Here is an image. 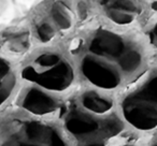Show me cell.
Listing matches in <instances>:
<instances>
[{"label": "cell", "mask_w": 157, "mask_h": 146, "mask_svg": "<svg viewBox=\"0 0 157 146\" xmlns=\"http://www.w3.org/2000/svg\"><path fill=\"white\" fill-rule=\"evenodd\" d=\"M78 70L93 86L116 90L139 79L145 71L141 44L129 36L99 27L75 46Z\"/></svg>", "instance_id": "obj_1"}, {"label": "cell", "mask_w": 157, "mask_h": 146, "mask_svg": "<svg viewBox=\"0 0 157 146\" xmlns=\"http://www.w3.org/2000/svg\"><path fill=\"white\" fill-rule=\"evenodd\" d=\"M63 128L74 146H111L124 131V122L115 110L92 112L73 100L63 104Z\"/></svg>", "instance_id": "obj_2"}, {"label": "cell", "mask_w": 157, "mask_h": 146, "mask_svg": "<svg viewBox=\"0 0 157 146\" xmlns=\"http://www.w3.org/2000/svg\"><path fill=\"white\" fill-rule=\"evenodd\" d=\"M0 146H70L55 125L33 116L12 115L0 124Z\"/></svg>", "instance_id": "obj_3"}, {"label": "cell", "mask_w": 157, "mask_h": 146, "mask_svg": "<svg viewBox=\"0 0 157 146\" xmlns=\"http://www.w3.org/2000/svg\"><path fill=\"white\" fill-rule=\"evenodd\" d=\"M23 80L48 92H63L72 87L74 69L58 51H44L30 58L21 71Z\"/></svg>", "instance_id": "obj_4"}, {"label": "cell", "mask_w": 157, "mask_h": 146, "mask_svg": "<svg viewBox=\"0 0 157 146\" xmlns=\"http://www.w3.org/2000/svg\"><path fill=\"white\" fill-rule=\"evenodd\" d=\"M125 122L140 131L154 130L157 126V74L152 72L144 82L129 92L121 103Z\"/></svg>", "instance_id": "obj_5"}, {"label": "cell", "mask_w": 157, "mask_h": 146, "mask_svg": "<svg viewBox=\"0 0 157 146\" xmlns=\"http://www.w3.org/2000/svg\"><path fill=\"white\" fill-rule=\"evenodd\" d=\"M18 105L40 119L53 115L60 116L63 109V104L56 97L36 86H29L21 92Z\"/></svg>", "instance_id": "obj_6"}, {"label": "cell", "mask_w": 157, "mask_h": 146, "mask_svg": "<svg viewBox=\"0 0 157 146\" xmlns=\"http://www.w3.org/2000/svg\"><path fill=\"white\" fill-rule=\"evenodd\" d=\"M105 13L112 22L127 25L136 20L140 8L131 1H102Z\"/></svg>", "instance_id": "obj_7"}, {"label": "cell", "mask_w": 157, "mask_h": 146, "mask_svg": "<svg viewBox=\"0 0 157 146\" xmlns=\"http://www.w3.org/2000/svg\"><path fill=\"white\" fill-rule=\"evenodd\" d=\"M16 86V77L8 60L0 57V107L5 104Z\"/></svg>", "instance_id": "obj_8"}, {"label": "cell", "mask_w": 157, "mask_h": 146, "mask_svg": "<svg viewBox=\"0 0 157 146\" xmlns=\"http://www.w3.org/2000/svg\"><path fill=\"white\" fill-rule=\"evenodd\" d=\"M51 22L57 30H67L72 25L70 12L63 6H53L51 10Z\"/></svg>", "instance_id": "obj_9"}, {"label": "cell", "mask_w": 157, "mask_h": 146, "mask_svg": "<svg viewBox=\"0 0 157 146\" xmlns=\"http://www.w3.org/2000/svg\"><path fill=\"white\" fill-rule=\"evenodd\" d=\"M57 29L51 21H42L36 26V35L40 41L48 42L56 36Z\"/></svg>", "instance_id": "obj_10"}, {"label": "cell", "mask_w": 157, "mask_h": 146, "mask_svg": "<svg viewBox=\"0 0 157 146\" xmlns=\"http://www.w3.org/2000/svg\"><path fill=\"white\" fill-rule=\"evenodd\" d=\"M152 146H156V142H153V144H152Z\"/></svg>", "instance_id": "obj_11"}, {"label": "cell", "mask_w": 157, "mask_h": 146, "mask_svg": "<svg viewBox=\"0 0 157 146\" xmlns=\"http://www.w3.org/2000/svg\"><path fill=\"white\" fill-rule=\"evenodd\" d=\"M122 146H133V145H130V144H126V145H122Z\"/></svg>", "instance_id": "obj_12"}]
</instances>
